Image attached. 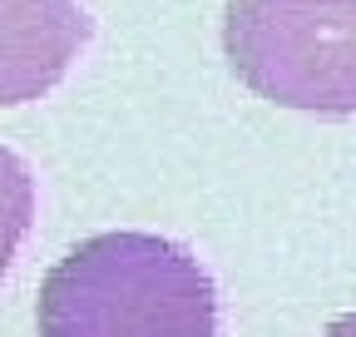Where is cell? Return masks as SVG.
Returning <instances> with one entry per match:
<instances>
[{"mask_svg": "<svg viewBox=\"0 0 356 337\" xmlns=\"http://www.w3.org/2000/svg\"><path fill=\"white\" fill-rule=\"evenodd\" d=\"M35 327L40 337H218V288L173 238L95 233L50 268Z\"/></svg>", "mask_w": 356, "mask_h": 337, "instance_id": "6da1fadb", "label": "cell"}, {"mask_svg": "<svg viewBox=\"0 0 356 337\" xmlns=\"http://www.w3.org/2000/svg\"><path fill=\"white\" fill-rule=\"evenodd\" d=\"M35 224V174L15 149H0V278Z\"/></svg>", "mask_w": 356, "mask_h": 337, "instance_id": "277c9868", "label": "cell"}, {"mask_svg": "<svg viewBox=\"0 0 356 337\" xmlns=\"http://www.w3.org/2000/svg\"><path fill=\"white\" fill-rule=\"evenodd\" d=\"M89 45L79 0H0V104L44 100Z\"/></svg>", "mask_w": 356, "mask_h": 337, "instance_id": "3957f363", "label": "cell"}, {"mask_svg": "<svg viewBox=\"0 0 356 337\" xmlns=\"http://www.w3.org/2000/svg\"><path fill=\"white\" fill-rule=\"evenodd\" d=\"M222 50L252 95L282 109L356 114V0H228Z\"/></svg>", "mask_w": 356, "mask_h": 337, "instance_id": "7a4b0ae2", "label": "cell"}, {"mask_svg": "<svg viewBox=\"0 0 356 337\" xmlns=\"http://www.w3.org/2000/svg\"><path fill=\"white\" fill-rule=\"evenodd\" d=\"M322 337H356V313H346V318H337Z\"/></svg>", "mask_w": 356, "mask_h": 337, "instance_id": "5b68a950", "label": "cell"}]
</instances>
